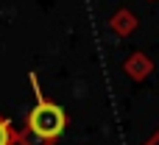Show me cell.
<instances>
[{"instance_id":"3957f363","label":"cell","mask_w":159,"mask_h":145,"mask_svg":"<svg viewBox=\"0 0 159 145\" xmlns=\"http://www.w3.org/2000/svg\"><path fill=\"white\" fill-rule=\"evenodd\" d=\"M148 145H159V134H157V137H154V140H151Z\"/></svg>"},{"instance_id":"6da1fadb","label":"cell","mask_w":159,"mask_h":145,"mask_svg":"<svg viewBox=\"0 0 159 145\" xmlns=\"http://www.w3.org/2000/svg\"><path fill=\"white\" fill-rule=\"evenodd\" d=\"M31 84H34L36 106H34L31 115H28V131L36 134V137H42V140H53V137H59V134L64 131V126H67V115H64V109H61L59 103H50V101L42 98L34 73H31Z\"/></svg>"},{"instance_id":"7a4b0ae2","label":"cell","mask_w":159,"mask_h":145,"mask_svg":"<svg viewBox=\"0 0 159 145\" xmlns=\"http://www.w3.org/2000/svg\"><path fill=\"white\" fill-rule=\"evenodd\" d=\"M0 145H11V126L0 117Z\"/></svg>"}]
</instances>
